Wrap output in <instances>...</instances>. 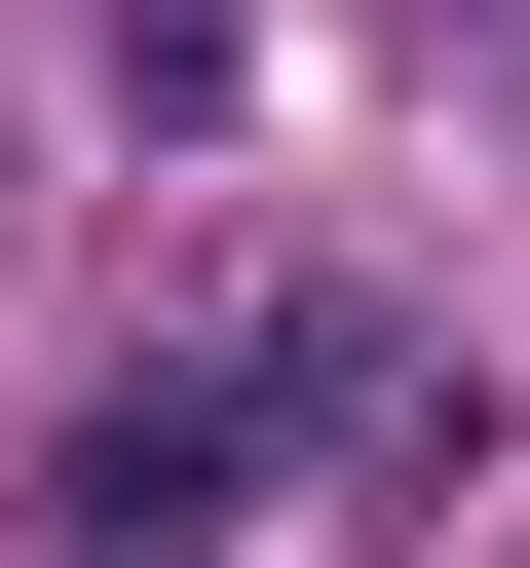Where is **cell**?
Instances as JSON below:
<instances>
[{
    "instance_id": "6da1fadb",
    "label": "cell",
    "mask_w": 530,
    "mask_h": 568,
    "mask_svg": "<svg viewBox=\"0 0 530 568\" xmlns=\"http://www.w3.org/2000/svg\"><path fill=\"white\" fill-rule=\"evenodd\" d=\"M39 493H77V568H227V530H265V417H227V379H114Z\"/></svg>"
}]
</instances>
